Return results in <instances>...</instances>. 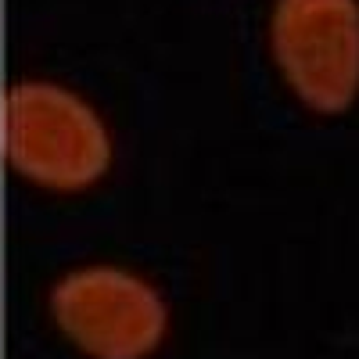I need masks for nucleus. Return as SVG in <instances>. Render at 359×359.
I'll list each match as a JSON object with an SVG mask.
<instances>
[{
	"mask_svg": "<svg viewBox=\"0 0 359 359\" xmlns=\"http://www.w3.org/2000/svg\"><path fill=\"white\" fill-rule=\"evenodd\" d=\"M273 54L309 108L345 111L359 90V4L280 0L273 11Z\"/></svg>",
	"mask_w": 359,
	"mask_h": 359,
	"instance_id": "obj_2",
	"label": "nucleus"
},
{
	"mask_svg": "<svg viewBox=\"0 0 359 359\" xmlns=\"http://www.w3.org/2000/svg\"><path fill=\"white\" fill-rule=\"evenodd\" d=\"M4 158L54 191L86 187L108 169L111 147L101 118L76 94L50 83H18L0 104Z\"/></svg>",
	"mask_w": 359,
	"mask_h": 359,
	"instance_id": "obj_1",
	"label": "nucleus"
},
{
	"mask_svg": "<svg viewBox=\"0 0 359 359\" xmlns=\"http://www.w3.org/2000/svg\"><path fill=\"white\" fill-rule=\"evenodd\" d=\"M62 331L97 359H140L165 331V309L144 280L123 269H79L54 287Z\"/></svg>",
	"mask_w": 359,
	"mask_h": 359,
	"instance_id": "obj_3",
	"label": "nucleus"
}]
</instances>
